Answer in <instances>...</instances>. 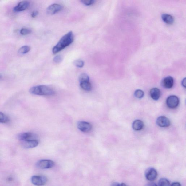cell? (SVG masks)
<instances>
[{
	"mask_svg": "<svg viewBox=\"0 0 186 186\" xmlns=\"http://www.w3.org/2000/svg\"><path fill=\"white\" fill-rule=\"evenodd\" d=\"M55 163L51 160H42L37 163V167L41 169L51 168L54 166Z\"/></svg>",
	"mask_w": 186,
	"mask_h": 186,
	"instance_id": "cell-5",
	"label": "cell"
},
{
	"mask_svg": "<svg viewBox=\"0 0 186 186\" xmlns=\"http://www.w3.org/2000/svg\"><path fill=\"white\" fill-rule=\"evenodd\" d=\"M30 93L35 95L49 96L53 95L55 92L49 87L41 85L32 87L30 89Z\"/></svg>",
	"mask_w": 186,
	"mask_h": 186,
	"instance_id": "cell-2",
	"label": "cell"
},
{
	"mask_svg": "<svg viewBox=\"0 0 186 186\" xmlns=\"http://www.w3.org/2000/svg\"><path fill=\"white\" fill-rule=\"evenodd\" d=\"M134 95L137 98H142L144 96V92L141 90L137 89L135 91Z\"/></svg>",
	"mask_w": 186,
	"mask_h": 186,
	"instance_id": "cell-23",
	"label": "cell"
},
{
	"mask_svg": "<svg viewBox=\"0 0 186 186\" xmlns=\"http://www.w3.org/2000/svg\"><path fill=\"white\" fill-rule=\"evenodd\" d=\"M31 31L30 29L26 28H23L20 31V33L22 35H23L29 34L31 33Z\"/></svg>",
	"mask_w": 186,
	"mask_h": 186,
	"instance_id": "cell-24",
	"label": "cell"
},
{
	"mask_svg": "<svg viewBox=\"0 0 186 186\" xmlns=\"http://www.w3.org/2000/svg\"><path fill=\"white\" fill-rule=\"evenodd\" d=\"M132 126L134 130L140 131L144 127V124L141 120H137L133 122Z\"/></svg>",
	"mask_w": 186,
	"mask_h": 186,
	"instance_id": "cell-16",
	"label": "cell"
},
{
	"mask_svg": "<svg viewBox=\"0 0 186 186\" xmlns=\"http://www.w3.org/2000/svg\"><path fill=\"white\" fill-rule=\"evenodd\" d=\"M82 3L86 6H90L94 3L95 1L94 0H82Z\"/></svg>",
	"mask_w": 186,
	"mask_h": 186,
	"instance_id": "cell-26",
	"label": "cell"
},
{
	"mask_svg": "<svg viewBox=\"0 0 186 186\" xmlns=\"http://www.w3.org/2000/svg\"><path fill=\"white\" fill-rule=\"evenodd\" d=\"M77 127L80 131L84 133L90 131L92 129L91 124L85 121L78 122L77 124Z\"/></svg>",
	"mask_w": 186,
	"mask_h": 186,
	"instance_id": "cell-9",
	"label": "cell"
},
{
	"mask_svg": "<svg viewBox=\"0 0 186 186\" xmlns=\"http://www.w3.org/2000/svg\"><path fill=\"white\" fill-rule=\"evenodd\" d=\"M150 95L152 99L155 101H157L160 97V90L157 88H153L151 90L150 92Z\"/></svg>",
	"mask_w": 186,
	"mask_h": 186,
	"instance_id": "cell-14",
	"label": "cell"
},
{
	"mask_svg": "<svg viewBox=\"0 0 186 186\" xmlns=\"http://www.w3.org/2000/svg\"><path fill=\"white\" fill-rule=\"evenodd\" d=\"M63 57L61 55H57L53 58V61L55 63H59L63 61Z\"/></svg>",
	"mask_w": 186,
	"mask_h": 186,
	"instance_id": "cell-25",
	"label": "cell"
},
{
	"mask_svg": "<svg viewBox=\"0 0 186 186\" xmlns=\"http://www.w3.org/2000/svg\"><path fill=\"white\" fill-rule=\"evenodd\" d=\"M31 182L36 186H42L47 183V179L45 176H34L31 178Z\"/></svg>",
	"mask_w": 186,
	"mask_h": 186,
	"instance_id": "cell-4",
	"label": "cell"
},
{
	"mask_svg": "<svg viewBox=\"0 0 186 186\" xmlns=\"http://www.w3.org/2000/svg\"><path fill=\"white\" fill-rule=\"evenodd\" d=\"M1 75H0V78H1Z\"/></svg>",
	"mask_w": 186,
	"mask_h": 186,
	"instance_id": "cell-32",
	"label": "cell"
},
{
	"mask_svg": "<svg viewBox=\"0 0 186 186\" xmlns=\"http://www.w3.org/2000/svg\"><path fill=\"white\" fill-rule=\"evenodd\" d=\"M186 79L185 78H184V79L183 80V81H182V85L183 86H184V87H185L186 86Z\"/></svg>",
	"mask_w": 186,
	"mask_h": 186,
	"instance_id": "cell-31",
	"label": "cell"
},
{
	"mask_svg": "<svg viewBox=\"0 0 186 186\" xmlns=\"http://www.w3.org/2000/svg\"><path fill=\"white\" fill-rule=\"evenodd\" d=\"M9 121V117L2 112H0V123H6Z\"/></svg>",
	"mask_w": 186,
	"mask_h": 186,
	"instance_id": "cell-20",
	"label": "cell"
},
{
	"mask_svg": "<svg viewBox=\"0 0 186 186\" xmlns=\"http://www.w3.org/2000/svg\"><path fill=\"white\" fill-rule=\"evenodd\" d=\"M111 186H128L126 184L124 183L119 184L117 182H114L112 183Z\"/></svg>",
	"mask_w": 186,
	"mask_h": 186,
	"instance_id": "cell-27",
	"label": "cell"
},
{
	"mask_svg": "<svg viewBox=\"0 0 186 186\" xmlns=\"http://www.w3.org/2000/svg\"><path fill=\"white\" fill-rule=\"evenodd\" d=\"M145 186H157V185L155 183H149L147 184Z\"/></svg>",
	"mask_w": 186,
	"mask_h": 186,
	"instance_id": "cell-29",
	"label": "cell"
},
{
	"mask_svg": "<svg viewBox=\"0 0 186 186\" xmlns=\"http://www.w3.org/2000/svg\"><path fill=\"white\" fill-rule=\"evenodd\" d=\"M74 65L78 68H82L83 67L85 63L82 60L77 59L74 61Z\"/></svg>",
	"mask_w": 186,
	"mask_h": 186,
	"instance_id": "cell-22",
	"label": "cell"
},
{
	"mask_svg": "<svg viewBox=\"0 0 186 186\" xmlns=\"http://www.w3.org/2000/svg\"><path fill=\"white\" fill-rule=\"evenodd\" d=\"M145 177L148 180L153 181L156 179L157 172L156 170L153 168H149L145 172Z\"/></svg>",
	"mask_w": 186,
	"mask_h": 186,
	"instance_id": "cell-7",
	"label": "cell"
},
{
	"mask_svg": "<svg viewBox=\"0 0 186 186\" xmlns=\"http://www.w3.org/2000/svg\"><path fill=\"white\" fill-rule=\"evenodd\" d=\"M30 3L27 1H22L20 2L18 5L14 8V11L20 12L25 10L29 6Z\"/></svg>",
	"mask_w": 186,
	"mask_h": 186,
	"instance_id": "cell-13",
	"label": "cell"
},
{
	"mask_svg": "<svg viewBox=\"0 0 186 186\" xmlns=\"http://www.w3.org/2000/svg\"><path fill=\"white\" fill-rule=\"evenodd\" d=\"M167 106L170 109H173L177 107L179 103V98L177 96L172 95L167 98L166 101Z\"/></svg>",
	"mask_w": 186,
	"mask_h": 186,
	"instance_id": "cell-6",
	"label": "cell"
},
{
	"mask_svg": "<svg viewBox=\"0 0 186 186\" xmlns=\"http://www.w3.org/2000/svg\"><path fill=\"white\" fill-rule=\"evenodd\" d=\"M63 6L58 4H54L49 6L47 9L48 14L53 15L61 11L63 9Z\"/></svg>",
	"mask_w": 186,
	"mask_h": 186,
	"instance_id": "cell-8",
	"label": "cell"
},
{
	"mask_svg": "<svg viewBox=\"0 0 186 186\" xmlns=\"http://www.w3.org/2000/svg\"><path fill=\"white\" fill-rule=\"evenodd\" d=\"M38 11H33L31 14V17L33 18H35L38 15Z\"/></svg>",
	"mask_w": 186,
	"mask_h": 186,
	"instance_id": "cell-28",
	"label": "cell"
},
{
	"mask_svg": "<svg viewBox=\"0 0 186 186\" xmlns=\"http://www.w3.org/2000/svg\"><path fill=\"white\" fill-rule=\"evenodd\" d=\"M156 123L159 126L161 127H168L170 125L169 120L164 116H161L158 118Z\"/></svg>",
	"mask_w": 186,
	"mask_h": 186,
	"instance_id": "cell-10",
	"label": "cell"
},
{
	"mask_svg": "<svg viewBox=\"0 0 186 186\" xmlns=\"http://www.w3.org/2000/svg\"><path fill=\"white\" fill-rule=\"evenodd\" d=\"M80 86L85 91H90L92 90V85L89 81H85L80 83Z\"/></svg>",
	"mask_w": 186,
	"mask_h": 186,
	"instance_id": "cell-17",
	"label": "cell"
},
{
	"mask_svg": "<svg viewBox=\"0 0 186 186\" xmlns=\"http://www.w3.org/2000/svg\"><path fill=\"white\" fill-rule=\"evenodd\" d=\"M171 186H181V185L179 182H175L172 184Z\"/></svg>",
	"mask_w": 186,
	"mask_h": 186,
	"instance_id": "cell-30",
	"label": "cell"
},
{
	"mask_svg": "<svg viewBox=\"0 0 186 186\" xmlns=\"http://www.w3.org/2000/svg\"><path fill=\"white\" fill-rule=\"evenodd\" d=\"M31 48L28 46H24L19 49L18 53L21 54L23 55L29 53L30 50Z\"/></svg>",
	"mask_w": 186,
	"mask_h": 186,
	"instance_id": "cell-18",
	"label": "cell"
},
{
	"mask_svg": "<svg viewBox=\"0 0 186 186\" xmlns=\"http://www.w3.org/2000/svg\"><path fill=\"white\" fill-rule=\"evenodd\" d=\"M161 18L164 22L168 25H172L174 22V19L171 15L164 14L161 15Z\"/></svg>",
	"mask_w": 186,
	"mask_h": 186,
	"instance_id": "cell-15",
	"label": "cell"
},
{
	"mask_svg": "<svg viewBox=\"0 0 186 186\" xmlns=\"http://www.w3.org/2000/svg\"><path fill=\"white\" fill-rule=\"evenodd\" d=\"M39 142L37 140L25 141H21V144L22 147L26 149L32 148L37 147Z\"/></svg>",
	"mask_w": 186,
	"mask_h": 186,
	"instance_id": "cell-12",
	"label": "cell"
},
{
	"mask_svg": "<svg viewBox=\"0 0 186 186\" xmlns=\"http://www.w3.org/2000/svg\"><path fill=\"white\" fill-rule=\"evenodd\" d=\"M159 186H170V183L168 180L165 178H162L159 180Z\"/></svg>",
	"mask_w": 186,
	"mask_h": 186,
	"instance_id": "cell-21",
	"label": "cell"
},
{
	"mask_svg": "<svg viewBox=\"0 0 186 186\" xmlns=\"http://www.w3.org/2000/svg\"><path fill=\"white\" fill-rule=\"evenodd\" d=\"M74 40L73 34L72 31H69L62 37L58 42L53 49V53L54 54L62 50L73 42Z\"/></svg>",
	"mask_w": 186,
	"mask_h": 186,
	"instance_id": "cell-1",
	"label": "cell"
},
{
	"mask_svg": "<svg viewBox=\"0 0 186 186\" xmlns=\"http://www.w3.org/2000/svg\"><path fill=\"white\" fill-rule=\"evenodd\" d=\"M79 80L80 83L85 81H89V77L87 74L83 73L79 76Z\"/></svg>",
	"mask_w": 186,
	"mask_h": 186,
	"instance_id": "cell-19",
	"label": "cell"
},
{
	"mask_svg": "<svg viewBox=\"0 0 186 186\" xmlns=\"http://www.w3.org/2000/svg\"><path fill=\"white\" fill-rule=\"evenodd\" d=\"M18 139L20 141H25L33 140H37L38 139V136L35 133H25L20 134L18 135Z\"/></svg>",
	"mask_w": 186,
	"mask_h": 186,
	"instance_id": "cell-3",
	"label": "cell"
},
{
	"mask_svg": "<svg viewBox=\"0 0 186 186\" xmlns=\"http://www.w3.org/2000/svg\"><path fill=\"white\" fill-rule=\"evenodd\" d=\"M174 79L172 77L168 76L165 77L162 81L161 85L166 89H171L174 85Z\"/></svg>",
	"mask_w": 186,
	"mask_h": 186,
	"instance_id": "cell-11",
	"label": "cell"
}]
</instances>
